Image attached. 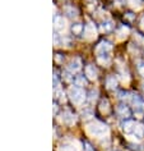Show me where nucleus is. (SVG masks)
Here are the masks:
<instances>
[{
    "mask_svg": "<svg viewBox=\"0 0 144 151\" xmlns=\"http://www.w3.org/2000/svg\"><path fill=\"white\" fill-rule=\"evenodd\" d=\"M88 131L91 134H94V136H98V137H102V136L107 134L108 133V128L106 124L101 123V122H94L92 124L88 126Z\"/></svg>",
    "mask_w": 144,
    "mask_h": 151,
    "instance_id": "f257e3e1",
    "label": "nucleus"
},
{
    "mask_svg": "<svg viewBox=\"0 0 144 151\" xmlns=\"http://www.w3.org/2000/svg\"><path fill=\"white\" fill-rule=\"evenodd\" d=\"M69 96H70V99L74 104H81V103L84 101L86 93L79 86H74V87H71L69 90Z\"/></svg>",
    "mask_w": 144,
    "mask_h": 151,
    "instance_id": "f03ea898",
    "label": "nucleus"
},
{
    "mask_svg": "<svg viewBox=\"0 0 144 151\" xmlns=\"http://www.w3.org/2000/svg\"><path fill=\"white\" fill-rule=\"evenodd\" d=\"M111 44L108 42V41H102L100 42V45L97 46L96 49V54L97 56H103V55H110V51H111Z\"/></svg>",
    "mask_w": 144,
    "mask_h": 151,
    "instance_id": "7ed1b4c3",
    "label": "nucleus"
},
{
    "mask_svg": "<svg viewBox=\"0 0 144 151\" xmlns=\"http://www.w3.org/2000/svg\"><path fill=\"white\" fill-rule=\"evenodd\" d=\"M130 101H131V104L134 105L135 110L138 113L144 111V100L139 95H131L130 96Z\"/></svg>",
    "mask_w": 144,
    "mask_h": 151,
    "instance_id": "20e7f679",
    "label": "nucleus"
},
{
    "mask_svg": "<svg viewBox=\"0 0 144 151\" xmlns=\"http://www.w3.org/2000/svg\"><path fill=\"white\" fill-rule=\"evenodd\" d=\"M117 114H119L121 118L128 119L129 116H130L131 111H130V109H129V106H126V105H124V104H120L119 106H117Z\"/></svg>",
    "mask_w": 144,
    "mask_h": 151,
    "instance_id": "39448f33",
    "label": "nucleus"
},
{
    "mask_svg": "<svg viewBox=\"0 0 144 151\" xmlns=\"http://www.w3.org/2000/svg\"><path fill=\"white\" fill-rule=\"evenodd\" d=\"M86 76L88 77V80H91V81L96 80V78H97V69H96V67L92 65V64L87 65L86 67Z\"/></svg>",
    "mask_w": 144,
    "mask_h": 151,
    "instance_id": "423d86ee",
    "label": "nucleus"
},
{
    "mask_svg": "<svg viewBox=\"0 0 144 151\" xmlns=\"http://www.w3.org/2000/svg\"><path fill=\"white\" fill-rule=\"evenodd\" d=\"M81 68H82V63H81V60H79L78 58L73 59L69 63V65H68V69H69L71 73H77V72L81 69Z\"/></svg>",
    "mask_w": 144,
    "mask_h": 151,
    "instance_id": "0eeeda50",
    "label": "nucleus"
},
{
    "mask_svg": "<svg viewBox=\"0 0 144 151\" xmlns=\"http://www.w3.org/2000/svg\"><path fill=\"white\" fill-rule=\"evenodd\" d=\"M54 27L56 31H61L65 27V21H64V18H61L60 16H55L54 18Z\"/></svg>",
    "mask_w": 144,
    "mask_h": 151,
    "instance_id": "6e6552de",
    "label": "nucleus"
},
{
    "mask_svg": "<svg viewBox=\"0 0 144 151\" xmlns=\"http://www.w3.org/2000/svg\"><path fill=\"white\" fill-rule=\"evenodd\" d=\"M123 128L126 133H133L135 128V123L131 119H125V122L123 123Z\"/></svg>",
    "mask_w": 144,
    "mask_h": 151,
    "instance_id": "1a4fd4ad",
    "label": "nucleus"
},
{
    "mask_svg": "<svg viewBox=\"0 0 144 151\" xmlns=\"http://www.w3.org/2000/svg\"><path fill=\"white\" fill-rule=\"evenodd\" d=\"M106 86L108 90H115L117 87V80L115 78V76H108L106 80Z\"/></svg>",
    "mask_w": 144,
    "mask_h": 151,
    "instance_id": "9d476101",
    "label": "nucleus"
},
{
    "mask_svg": "<svg viewBox=\"0 0 144 151\" xmlns=\"http://www.w3.org/2000/svg\"><path fill=\"white\" fill-rule=\"evenodd\" d=\"M84 26H83L82 23H75L71 26V32L74 33V35H82L83 32H84Z\"/></svg>",
    "mask_w": 144,
    "mask_h": 151,
    "instance_id": "9b49d317",
    "label": "nucleus"
},
{
    "mask_svg": "<svg viewBox=\"0 0 144 151\" xmlns=\"http://www.w3.org/2000/svg\"><path fill=\"white\" fill-rule=\"evenodd\" d=\"M133 133L135 134L136 138H143L144 137V127L140 126V124H138V126H135L134 128V132Z\"/></svg>",
    "mask_w": 144,
    "mask_h": 151,
    "instance_id": "f8f14e48",
    "label": "nucleus"
},
{
    "mask_svg": "<svg viewBox=\"0 0 144 151\" xmlns=\"http://www.w3.org/2000/svg\"><path fill=\"white\" fill-rule=\"evenodd\" d=\"M63 116H64L63 120H64L65 123L71 124V123H74V122H75V116H74L73 114H71L70 111H65V113H64V115H63Z\"/></svg>",
    "mask_w": 144,
    "mask_h": 151,
    "instance_id": "ddd939ff",
    "label": "nucleus"
},
{
    "mask_svg": "<svg viewBox=\"0 0 144 151\" xmlns=\"http://www.w3.org/2000/svg\"><path fill=\"white\" fill-rule=\"evenodd\" d=\"M112 28H113V24H112L111 21L103 22V23L101 24V29H102L103 32H110V31H112Z\"/></svg>",
    "mask_w": 144,
    "mask_h": 151,
    "instance_id": "4468645a",
    "label": "nucleus"
},
{
    "mask_svg": "<svg viewBox=\"0 0 144 151\" xmlns=\"http://www.w3.org/2000/svg\"><path fill=\"white\" fill-rule=\"evenodd\" d=\"M65 13H66L70 18H75V17H77V14H78L77 9H75L74 6H66V8H65Z\"/></svg>",
    "mask_w": 144,
    "mask_h": 151,
    "instance_id": "2eb2a0df",
    "label": "nucleus"
},
{
    "mask_svg": "<svg viewBox=\"0 0 144 151\" xmlns=\"http://www.w3.org/2000/svg\"><path fill=\"white\" fill-rule=\"evenodd\" d=\"M100 109H101V111L103 113V111H107V109H108V101L106 100V99H103L101 101V106H100Z\"/></svg>",
    "mask_w": 144,
    "mask_h": 151,
    "instance_id": "dca6fc26",
    "label": "nucleus"
},
{
    "mask_svg": "<svg viewBox=\"0 0 144 151\" xmlns=\"http://www.w3.org/2000/svg\"><path fill=\"white\" fill-rule=\"evenodd\" d=\"M75 81H77V86L86 85V80H84V77H82V76H78V77L75 78Z\"/></svg>",
    "mask_w": 144,
    "mask_h": 151,
    "instance_id": "f3484780",
    "label": "nucleus"
},
{
    "mask_svg": "<svg viewBox=\"0 0 144 151\" xmlns=\"http://www.w3.org/2000/svg\"><path fill=\"white\" fill-rule=\"evenodd\" d=\"M138 70H139V73L144 77V63L143 62H139L138 63Z\"/></svg>",
    "mask_w": 144,
    "mask_h": 151,
    "instance_id": "a211bd4d",
    "label": "nucleus"
},
{
    "mask_svg": "<svg viewBox=\"0 0 144 151\" xmlns=\"http://www.w3.org/2000/svg\"><path fill=\"white\" fill-rule=\"evenodd\" d=\"M96 99H97V91H96V90H92V91H91L89 100H91V101H93V100H96Z\"/></svg>",
    "mask_w": 144,
    "mask_h": 151,
    "instance_id": "6ab92c4d",
    "label": "nucleus"
},
{
    "mask_svg": "<svg viewBox=\"0 0 144 151\" xmlns=\"http://www.w3.org/2000/svg\"><path fill=\"white\" fill-rule=\"evenodd\" d=\"M52 82H54V87H55V88H58V87H59V78H58V76H56V74H54Z\"/></svg>",
    "mask_w": 144,
    "mask_h": 151,
    "instance_id": "aec40b11",
    "label": "nucleus"
},
{
    "mask_svg": "<svg viewBox=\"0 0 144 151\" xmlns=\"http://www.w3.org/2000/svg\"><path fill=\"white\" fill-rule=\"evenodd\" d=\"M84 151H94L93 149H92V146H91V143H88V142H84Z\"/></svg>",
    "mask_w": 144,
    "mask_h": 151,
    "instance_id": "412c9836",
    "label": "nucleus"
},
{
    "mask_svg": "<svg viewBox=\"0 0 144 151\" xmlns=\"http://www.w3.org/2000/svg\"><path fill=\"white\" fill-rule=\"evenodd\" d=\"M119 97H120V99H126V97H128V93L124 92V91H120V92H119Z\"/></svg>",
    "mask_w": 144,
    "mask_h": 151,
    "instance_id": "4be33fe9",
    "label": "nucleus"
},
{
    "mask_svg": "<svg viewBox=\"0 0 144 151\" xmlns=\"http://www.w3.org/2000/svg\"><path fill=\"white\" fill-rule=\"evenodd\" d=\"M130 3L133 5H138L139 3H140V0H130Z\"/></svg>",
    "mask_w": 144,
    "mask_h": 151,
    "instance_id": "5701e85b",
    "label": "nucleus"
},
{
    "mask_svg": "<svg viewBox=\"0 0 144 151\" xmlns=\"http://www.w3.org/2000/svg\"><path fill=\"white\" fill-rule=\"evenodd\" d=\"M56 60H58V62H61V60H63L61 54H58V55H56Z\"/></svg>",
    "mask_w": 144,
    "mask_h": 151,
    "instance_id": "b1692460",
    "label": "nucleus"
},
{
    "mask_svg": "<svg viewBox=\"0 0 144 151\" xmlns=\"http://www.w3.org/2000/svg\"><path fill=\"white\" fill-rule=\"evenodd\" d=\"M140 23H142V26H143V27H144V16L142 17V21H140Z\"/></svg>",
    "mask_w": 144,
    "mask_h": 151,
    "instance_id": "393cba45",
    "label": "nucleus"
},
{
    "mask_svg": "<svg viewBox=\"0 0 144 151\" xmlns=\"http://www.w3.org/2000/svg\"><path fill=\"white\" fill-rule=\"evenodd\" d=\"M89 1H94V0H89Z\"/></svg>",
    "mask_w": 144,
    "mask_h": 151,
    "instance_id": "a878e982",
    "label": "nucleus"
},
{
    "mask_svg": "<svg viewBox=\"0 0 144 151\" xmlns=\"http://www.w3.org/2000/svg\"><path fill=\"white\" fill-rule=\"evenodd\" d=\"M143 90H144V85H143Z\"/></svg>",
    "mask_w": 144,
    "mask_h": 151,
    "instance_id": "bb28decb",
    "label": "nucleus"
}]
</instances>
